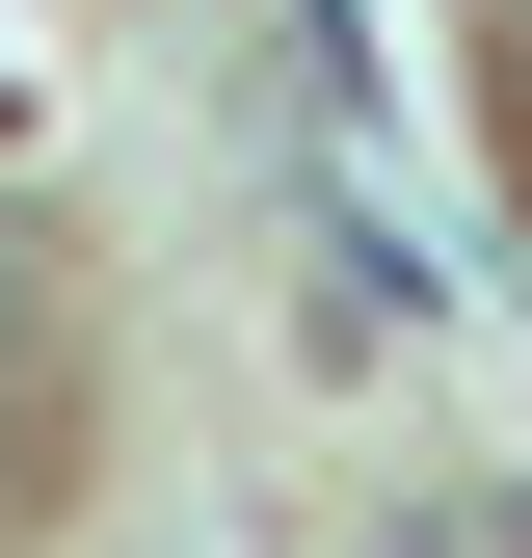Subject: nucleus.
<instances>
[{"label": "nucleus", "mask_w": 532, "mask_h": 558, "mask_svg": "<svg viewBox=\"0 0 532 558\" xmlns=\"http://www.w3.org/2000/svg\"><path fill=\"white\" fill-rule=\"evenodd\" d=\"M293 319H319V373H373V345L426 319V266H399V214H319V293H293Z\"/></svg>", "instance_id": "nucleus-1"}]
</instances>
